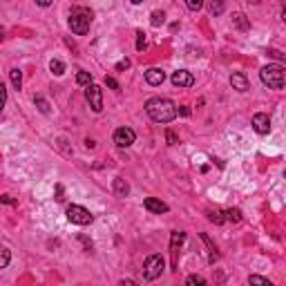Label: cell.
<instances>
[{"mask_svg":"<svg viewBox=\"0 0 286 286\" xmlns=\"http://www.w3.org/2000/svg\"><path fill=\"white\" fill-rule=\"evenodd\" d=\"M85 99H87V103H90V107L94 112L103 110V90L99 87V85H94V83L87 85V90H85Z\"/></svg>","mask_w":286,"mask_h":286,"instance_id":"cell-6","label":"cell"},{"mask_svg":"<svg viewBox=\"0 0 286 286\" xmlns=\"http://www.w3.org/2000/svg\"><path fill=\"white\" fill-rule=\"evenodd\" d=\"M181 114H184V117H188V114H190V110H188V107H185V105H181Z\"/></svg>","mask_w":286,"mask_h":286,"instance_id":"cell-37","label":"cell"},{"mask_svg":"<svg viewBox=\"0 0 286 286\" xmlns=\"http://www.w3.org/2000/svg\"><path fill=\"white\" fill-rule=\"evenodd\" d=\"M5 103H7V90H5V85L0 83V112H2Z\"/></svg>","mask_w":286,"mask_h":286,"instance_id":"cell-29","label":"cell"},{"mask_svg":"<svg viewBox=\"0 0 286 286\" xmlns=\"http://www.w3.org/2000/svg\"><path fill=\"white\" fill-rule=\"evenodd\" d=\"M67 219L72 224H76V226H87V224L94 222V215L87 208L79 206V204H72V206H67Z\"/></svg>","mask_w":286,"mask_h":286,"instance_id":"cell-5","label":"cell"},{"mask_svg":"<svg viewBox=\"0 0 286 286\" xmlns=\"http://www.w3.org/2000/svg\"><path fill=\"white\" fill-rule=\"evenodd\" d=\"M172 85L175 87H192L195 85V76L188 69H177L175 74H172Z\"/></svg>","mask_w":286,"mask_h":286,"instance_id":"cell-8","label":"cell"},{"mask_svg":"<svg viewBox=\"0 0 286 286\" xmlns=\"http://www.w3.org/2000/svg\"><path fill=\"white\" fill-rule=\"evenodd\" d=\"M253 127H255V132L268 134L270 132V117L264 114V112H257V114L253 117Z\"/></svg>","mask_w":286,"mask_h":286,"instance_id":"cell-9","label":"cell"},{"mask_svg":"<svg viewBox=\"0 0 286 286\" xmlns=\"http://www.w3.org/2000/svg\"><path fill=\"white\" fill-rule=\"evenodd\" d=\"M130 2H132V5H141L143 0H130Z\"/></svg>","mask_w":286,"mask_h":286,"instance_id":"cell-38","label":"cell"},{"mask_svg":"<svg viewBox=\"0 0 286 286\" xmlns=\"http://www.w3.org/2000/svg\"><path fill=\"white\" fill-rule=\"evenodd\" d=\"M134 139H137V134H134L132 127H119V130H114V143L119 148H130L134 143Z\"/></svg>","mask_w":286,"mask_h":286,"instance_id":"cell-7","label":"cell"},{"mask_svg":"<svg viewBox=\"0 0 286 286\" xmlns=\"http://www.w3.org/2000/svg\"><path fill=\"white\" fill-rule=\"evenodd\" d=\"M145 81H148V85H161L165 81V74H163V69H159V67H150L148 72H145Z\"/></svg>","mask_w":286,"mask_h":286,"instance_id":"cell-12","label":"cell"},{"mask_svg":"<svg viewBox=\"0 0 286 286\" xmlns=\"http://www.w3.org/2000/svg\"><path fill=\"white\" fill-rule=\"evenodd\" d=\"M185 7L190 11H199L204 7V0H185Z\"/></svg>","mask_w":286,"mask_h":286,"instance_id":"cell-26","label":"cell"},{"mask_svg":"<svg viewBox=\"0 0 286 286\" xmlns=\"http://www.w3.org/2000/svg\"><path fill=\"white\" fill-rule=\"evenodd\" d=\"M143 206H145L148 212H154V215H163V212H168V204H163L161 199H154V197H148V199L143 202Z\"/></svg>","mask_w":286,"mask_h":286,"instance_id":"cell-10","label":"cell"},{"mask_svg":"<svg viewBox=\"0 0 286 286\" xmlns=\"http://www.w3.org/2000/svg\"><path fill=\"white\" fill-rule=\"evenodd\" d=\"M224 219H228V222H233V224L242 222V210H239V208H228V210L224 212Z\"/></svg>","mask_w":286,"mask_h":286,"instance_id":"cell-19","label":"cell"},{"mask_svg":"<svg viewBox=\"0 0 286 286\" xmlns=\"http://www.w3.org/2000/svg\"><path fill=\"white\" fill-rule=\"evenodd\" d=\"M163 268H165L163 257H161V255H150L148 260H145V264H143V277L152 282L163 273Z\"/></svg>","mask_w":286,"mask_h":286,"instance_id":"cell-4","label":"cell"},{"mask_svg":"<svg viewBox=\"0 0 286 286\" xmlns=\"http://www.w3.org/2000/svg\"><path fill=\"white\" fill-rule=\"evenodd\" d=\"M56 202H63V185H56Z\"/></svg>","mask_w":286,"mask_h":286,"instance_id":"cell-34","label":"cell"},{"mask_svg":"<svg viewBox=\"0 0 286 286\" xmlns=\"http://www.w3.org/2000/svg\"><path fill=\"white\" fill-rule=\"evenodd\" d=\"M230 85H233V90H237V92H248V79H246V74H242V72H233V74H230Z\"/></svg>","mask_w":286,"mask_h":286,"instance_id":"cell-11","label":"cell"},{"mask_svg":"<svg viewBox=\"0 0 286 286\" xmlns=\"http://www.w3.org/2000/svg\"><path fill=\"white\" fill-rule=\"evenodd\" d=\"M248 282L250 284H260V286H270V282L266 280V277H260V275H250Z\"/></svg>","mask_w":286,"mask_h":286,"instance_id":"cell-27","label":"cell"},{"mask_svg":"<svg viewBox=\"0 0 286 286\" xmlns=\"http://www.w3.org/2000/svg\"><path fill=\"white\" fill-rule=\"evenodd\" d=\"M185 282H188L190 286H195V284H206V280H204L202 275H190V277H188Z\"/></svg>","mask_w":286,"mask_h":286,"instance_id":"cell-28","label":"cell"},{"mask_svg":"<svg viewBox=\"0 0 286 286\" xmlns=\"http://www.w3.org/2000/svg\"><path fill=\"white\" fill-rule=\"evenodd\" d=\"M208 9H210L212 16H219V14H224V9H226V7H224L222 0H212L210 5H208Z\"/></svg>","mask_w":286,"mask_h":286,"instance_id":"cell-22","label":"cell"},{"mask_svg":"<svg viewBox=\"0 0 286 286\" xmlns=\"http://www.w3.org/2000/svg\"><path fill=\"white\" fill-rule=\"evenodd\" d=\"M165 22V14L163 11H152V14H150V25L152 27H161Z\"/></svg>","mask_w":286,"mask_h":286,"instance_id":"cell-20","label":"cell"},{"mask_svg":"<svg viewBox=\"0 0 286 286\" xmlns=\"http://www.w3.org/2000/svg\"><path fill=\"white\" fill-rule=\"evenodd\" d=\"M165 139H168L170 145H175V143H177V134H175V132H170V130L165 132Z\"/></svg>","mask_w":286,"mask_h":286,"instance_id":"cell-33","label":"cell"},{"mask_svg":"<svg viewBox=\"0 0 286 286\" xmlns=\"http://www.w3.org/2000/svg\"><path fill=\"white\" fill-rule=\"evenodd\" d=\"M105 85H107V87H112V90H119V83L112 79V76H107V79H105Z\"/></svg>","mask_w":286,"mask_h":286,"instance_id":"cell-32","label":"cell"},{"mask_svg":"<svg viewBox=\"0 0 286 286\" xmlns=\"http://www.w3.org/2000/svg\"><path fill=\"white\" fill-rule=\"evenodd\" d=\"M90 22H92V11L85 9V7H74L72 14H69V29L76 34V36H85L90 32Z\"/></svg>","mask_w":286,"mask_h":286,"instance_id":"cell-2","label":"cell"},{"mask_svg":"<svg viewBox=\"0 0 286 286\" xmlns=\"http://www.w3.org/2000/svg\"><path fill=\"white\" fill-rule=\"evenodd\" d=\"M199 237H202V242L208 246V262H210V264H212V262H217L219 253H217V248H215V244H212V242H210V237H208L206 233H202V235H199Z\"/></svg>","mask_w":286,"mask_h":286,"instance_id":"cell-16","label":"cell"},{"mask_svg":"<svg viewBox=\"0 0 286 286\" xmlns=\"http://www.w3.org/2000/svg\"><path fill=\"white\" fill-rule=\"evenodd\" d=\"M208 219H210L212 224H224V212L222 210H208Z\"/></svg>","mask_w":286,"mask_h":286,"instance_id":"cell-25","label":"cell"},{"mask_svg":"<svg viewBox=\"0 0 286 286\" xmlns=\"http://www.w3.org/2000/svg\"><path fill=\"white\" fill-rule=\"evenodd\" d=\"M9 260H11V253L7 250L5 244H0V268H5V266L9 264Z\"/></svg>","mask_w":286,"mask_h":286,"instance_id":"cell-21","label":"cell"},{"mask_svg":"<svg viewBox=\"0 0 286 286\" xmlns=\"http://www.w3.org/2000/svg\"><path fill=\"white\" fill-rule=\"evenodd\" d=\"M34 103H36V107L42 112V114H49V103L45 101V99H42L41 94H38V96H34Z\"/></svg>","mask_w":286,"mask_h":286,"instance_id":"cell-23","label":"cell"},{"mask_svg":"<svg viewBox=\"0 0 286 286\" xmlns=\"http://www.w3.org/2000/svg\"><path fill=\"white\" fill-rule=\"evenodd\" d=\"M145 112L154 123H170L177 117V105L170 99H150L145 103Z\"/></svg>","mask_w":286,"mask_h":286,"instance_id":"cell-1","label":"cell"},{"mask_svg":"<svg viewBox=\"0 0 286 286\" xmlns=\"http://www.w3.org/2000/svg\"><path fill=\"white\" fill-rule=\"evenodd\" d=\"M262 83L268 85L270 90H282L284 87V67L282 65H266L260 72Z\"/></svg>","mask_w":286,"mask_h":286,"instance_id":"cell-3","label":"cell"},{"mask_svg":"<svg viewBox=\"0 0 286 286\" xmlns=\"http://www.w3.org/2000/svg\"><path fill=\"white\" fill-rule=\"evenodd\" d=\"M0 202H2V204H7V206H16V199H14V197H11V195H2V197H0Z\"/></svg>","mask_w":286,"mask_h":286,"instance_id":"cell-31","label":"cell"},{"mask_svg":"<svg viewBox=\"0 0 286 286\" xmlns=\"http://www.w3.org/2000/svg\"><path fill=\"white\" fill-rule=\"evenodd\" d=\"M112 190H114V195H117V197H127V192H130V185H127L125 179L117 177V179L112 181Z\"/></svg>","mask_w":286,"mask_h":286,"instance_id":"cell-14","label":"cell"},{"mask_svg":"<svg viewBox=\"0 0 286 286\" xmlns=\"http://www.w3.org/2000/svg\"><path fill=\"white\" fill-rule=\"evenodd\" d=\"M76 83H79V85H85V87H87V85L92 83V74H90V72H83V69H81L79 74H76Z\"/></svg>","mask_w":286,"mask_h":286,"instance_id":"cell-24","label":"cell"},{"mask_svg":"<svg viewBox=\"0 0 286 286\" xmlns=\"http://www.w3.org/2000/svg\"><path fill=\"white\" fill-rule=\"evenodd\" d=\"M137 49H139V52H141V49H145V45H148V42H145V34H141V32H139L137 34Z\"/></svg>","mask_w":286,"mask_h":286,"instance_id":"cell-30","label":"cell"},{"mask_svg":"<svg viewBox=\"0 0 286 286\" xmlns=\"http://www.w3.org/2000/svg\"><path fill=\"white\" fill-rule=\"evenodd\" d=\"M233 25L237 27L239 32H248V29H250V20L246 18V14H242V11L233 14Z\"/></svg>","mask_w":286,"mask_h":286,"instance_id":"cell-15","label":"cell"},{"mask_svg":"<svg viewBox=\"0 0 286 286\" xmlns=\"http://www.w3.org/2000/svg\"><path fill=\"white\" fill-rule=\"evenodd\" d=\"M127 67H130V61H121V63H117V69H127Z\"/></svg>","mask_w":286,"mask_h":286,"instance_id":"cell-35","label":"cell"},{"mask_svg":"<svg viewBox=\"0 0 286 286\" xmlns=\"http://www.w3.org/2000/svg\"><path fill=\"white\" fill-rule=\"evenodd\" d=\"M52 2H54V0H36V5H41V7H49Z\"/></svg>","mask_w":286,"mask_h":286,"instance_id":"cell-36","label":"cell"},{"mask_svg":"<svg viewBox=\"0 0 286 286\" xmlns=\"http://www.w3.org/2000/svg\"><path fill=\"white\" fill-rule=\"evenodd\" d=\"M2 38H5V36H2V29H0V41H2Z\"/></svg>","mask_w":286,"mask_h":286,"instance_id":"cell-39","label":"cell"},{"mask_svg":"<svg viewBox=\"0 0 286 286\" xmlns=\"http://www.w3.org/2000/svg\"><path fill=\"white\" fill-rule=\"evenodd\" d=\"M9 79H11V85H14V87H16V90H20L22 87V72L18 67H14L9 72Z\"/></svg>","mask_w":286,"mask_h":286,"instance_id":"cell-17","label":"cell"},{"mask_svg":"<svg viewBox=\"0 0 286 286\" xmlns=\"http://www.w3.org/2000/svg\"><path fill=\"white\" fill-rule=\"evenodd\" d=\"M49 69H52V74L63 76L65 74V63L63 61H59V59H52L49 61Z\"/></svg>","mask_w":286,"mask_h":286,"instance_id":"cell-18","label":"cell"},{"mask_svg":"<svg viewBox=\"0 0 286 286\" xmlns=\"http://www.w3.org/2000/svg\"><path fill=\"white\" fill-rule=\"evenodd\" d=\"M185 235L181 233V230H177V233H172V242H170V250H172V266H177V253H179V246L181 242H184Z\"/></svg>","mask_w":286,"mask_h":286,"instance_id":"cell-13","label":"cell"}]
</instances>
